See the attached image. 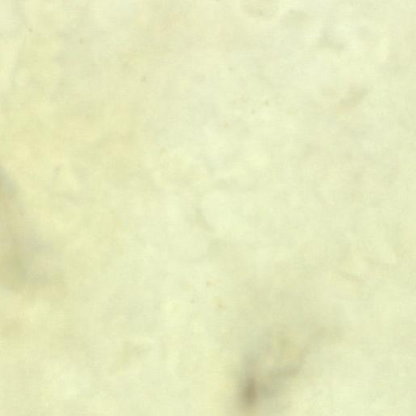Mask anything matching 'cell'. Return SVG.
Instances as JSON below:
<instances>
[{"label": "cell", "mask_w": 416, "mask_h": 416, "mask_svg": "<svg viewBox=\"0 0 416 416\" xmlns=\"http://www.w3.org/2000/svg\"><path fill=\"white\" fill-rule=\"evenodd\" d=\"M256 396H257V390H256L255 380L249 379L246 381L244 386L243 394H242L244 403L246 405H252L256 401Z\"/></svg>", "instance_id": "obj_1"}]
</instances>
